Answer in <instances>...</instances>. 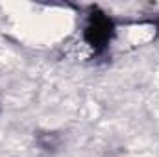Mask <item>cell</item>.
<instances>
[{
	"instance_id": "obj_1",
	"label": "cell",
	"mask_w": 159,
	"mask_h": 157,
	"mask_svg": "<svg viewBox=\"0 0 159 157\" xmlns=\"http://www.w3.org/2000/svg\"><path fill=\"white\" fill-rule=\"evenodd\" d=\"M109 35H111V22L104 15H93L91 22L87 26V32H85L87 41L93 46H102L109 39Z\"/></svg>"
}]
</instances>
